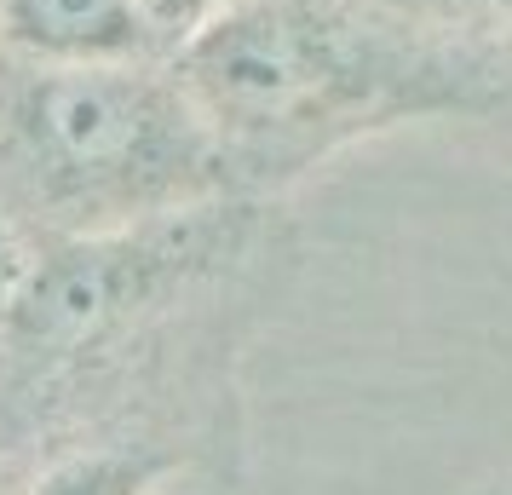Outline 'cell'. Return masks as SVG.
<instances>
[{"instance_id":"1","label":"cell","mask_w":512,"mask_h":495,"mask_svg":"<svg viewBox=\"0 0 512 495\" xmlns=\"http://www.w3.org/2000/svg\"><path fill=\"white\" fill-rule=\"evenodd\" d=\"M173 64L242 196H282L357 144L512 104V58L397 0H225Z\"/></svg>"},{"instance_id":"2","label":"cell","mask_w":512,"mask_h":495,"mask_svg":"<svg viewBox=\"0 0 512 495\" xmlns=\"http://www.w3.org/2000/svg\"><path fill=\"white\" fill-rule=\"evenodd\" d=\"M242 196L231 156L167 58L41 64L0 52V231L93 242Z\"/></svg>"},{"instance_id":"3","label":"cell","mask_w":512,"mask_h":495,"mask_svg":"<svg viewBox=\"0 0 512 495\" xmlns=\"http://www.w3.org/2000/svg\"><path fill=\"white\" fill-rule=\"evenodd\" d=\"M0 52L41 64L167 58L173 41L139 0H0Z\"/></svg>"},{"instance_id":"4","label":"cell","mask_w":512,"mask_h":495,"mask_svg":"<svg viewBox=\"0 0 512 495\" xmlns=\"http://www.w3.org/2000/svg\"><path fill=\"white\" fill-rule=\"evenodd\" d=\"M173 472L179 455L156 444H98L41 467L18 495H162Z\"/></svg>"},{"instance_id":"5","label":"cell","mask_w":512,"mask_h":495,"mask_svg":"<svg viewBox=\"0 0 512 495\" xmlns=\"http://www.w3.org/2000/svg\"><path fill=\"white\" fill-rule=\"evenodd\" d=\"M397 6H409L443 29H461V35L512 58V0H397Z\"/></svg>"},{"instance_id":"6","label":"cell","mask_w":512,"mask_h":495,"mask_svg":"<svg viewBox=\"0 0 512 495\" xmlns=\"http://www.w3.org/2000/svg\"><path fill=\"white\" fill-rule=\"evenodd\" d=\"M466 495H512V472H495L489 484H478V490H466Z\"/></svg>"},{"instance_id":"7","label":"cell","mask_w":512,"mask_h":495,"mask_svg":"<svg viewBox=\"0 0 512 495\" xmlns=\"http://www.w3.org/2000/svg\"><path fill=\"white\" fill-rule=\"evenodd\" d=\"M0 288H6V265H0Z\"/></svg>"},{"instance_id":"8","label":"cell","mask_w":512,"mask_h":495,"mask_svg":"<svg viewBox=\"0 0 512 495\" xmlns=\"http://www.w3.org/2000/svg\"><path fill=\"white\" fill-rule=\"evenodd\" d=\"M0 242H6V231H0Z\"/></svg>"}]
</instances>
